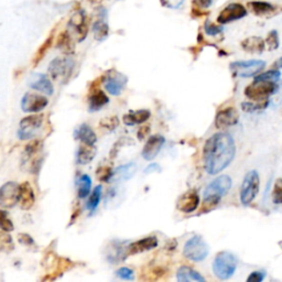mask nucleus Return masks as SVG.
Returning <instances> with one entry per match:
<instances>
[{
    "instance_id": "f257e3e1",
    "label": "nucleus",
    "mask_w": 282,
    "mask_h": 282,
    "mask_svg": "<svg viewBox=\"0 0 282 282\" xmlns=\"http://www.w3.org/2000/svg\"><path fill=\"white\" fill-rule=\"evenodd\" d=\"M236 154L235 140L230 134L218 132L206 140L203 149L204 169L216 176L228 166Z\"/></svg>"
},
{
    "instance_id": "f03ea898",
    "label": "nucleus",
    "mask_w": 282,
    "mask_h": 282,
    "mask_svg": "<svg viewBox=\"0 0 282 282\" xmlns=\"http://www.w3.org/2000/svg\"><path fill=\"white\" fill-rule=\"evenodd\" d=\"M238 266V259L230 252H220L214 259L213 272L220 280H228L234 276Z\"/></svg>"
},
{
    "instance_id": "7ed1b4c3",
    "label": "nucleus",
    "mask_w": 282,
    "mask_h": 282,
    "mask_svg": "<svg viewBox=\"0 0 282 282\" xmlns=\"http://www.w3.org/2000/svg\"><path fill=\"white\" fill-rule=\"evenodd\" d=\"M278 88V85L274 82L254 78V82L246 88L245 95L254 102H264L268 100L269 97L274 95Z\"/></svg>"
},
{
    "instance_id": "20e7f679",
    "label": "nucleus",
    "mask_w": 282,
    "mask_h": 282,
    "mask_svg": "<svg viewBox=\"0 0 282 282\" xmlns=\"http://www.w3.org/2000/svg\"><path fill=\"white\" fill-rule=\"evenodd\" d=\"M210 254V247L202 236H193L186 242L183 248L184 257L191 260V262H203L208 258Z\"/></svg>"
},
{
    "instance_id": "39448f33",
    "label": "nucleus",
    "mask_w": 282,
    "mask_h": 282,
    "mask_svg": "<svg viewBox=\"0 0 282 282\" xmlns=\"http://www.w3.org/2000/svg\"><path fill=\"white\" fill-rule=\"evenodd\" d=\"M260 178L257 171H249L244 178L240 188V202L242 205H249L259 193Z\"/></svg>"
},
{
    "instance_id": "423d86ee",
    "label": "nucleus",
    "mask_w": 282,
    "mask_h": 282,
    "mask_svg": "<svg viewBox=\"0 0 282 282\" xmlns=\"http://www.w3.org/2000/svg\"><path fill=\"white\" fill-rule=\"evenodd\" d=\"M266 68V62L260 60H249V61H237L230 65L232 73L237 78H252Z\"/></svg>"
},
{
    "instance_id": "0eeeda50",
    "label": "nucleus",
    "mask_w": 282,
    "mask_h": 282,
    "mask_svg": "<svg viewBox=\"0 0 282 282\" xmlns=\"http://www.w3.org/2000/svg\"><path fill=\"white\" fill-rule=\"evenodd\" d=\"M74 62L68 58H56L48 65V74L52 80H68L73 72Z\"/></svg>"
},
{
    "instance_id": "6e6552de",
    "label": "nucleus",
    "mask_w": 282,
    "mask_h": 282,
    "mask_svg": "<svg viewBox=\"0 0 282 282\" xmlns=\"http://www.w3.org/2000/svg\"><path fill=\"white\" fill-rule=\"evenodd\" d=\"M43 115H31L24 117L20 122V127L18 130V137L20 140H31L36 138L38 132L43 124Z\"/></svg>"
},
{
    "instance_id": "1a4fd4ad",
    "label": "nucleus",
    "mask_w": 282,
    "mask_h": 282,
    "mask_svg": "<svg viewBox=\"0 0 282 282\" xmlns=\"http://www.w3.org/2000/svg\"><path fill=\"white\" fill-rule=\"evenodd\" d=\"M128 78L116 70H110L104 75V84L106 90L112 96H119L126 88Z\"/></svg>"
},
{
    "instance_id": "9d476101",
    "label": "nucleus",
    "mask_w": 282,
    "mask_h": 282,
    "mask_svg": "<svg viewBox=\"0 0 282 282\" xmlns=\"http://www.w3.org/2000/svg\"><path fill=\"white\" fill-rule=\"evenodd\" d=\"M20 186L16 182H7L0 188V205L4 208H12L19 203Z\"/></svg>"
},
{
    "instance_id": "9b49d317",
    "label": "nucleus",
    "mask_w": 282,
    "mask_h": 282,
    "mask_svg": "<svg viewBox=\"0 0 282 282\" xmlns=\"http://www.w3.org/2000/svg\"><path fill=\"white\" fill-rule=\"evenodd\" d=\"M232 188V178L228 176H220L212 181L205 188L204 196L223 198L230 192Z\"/></svg>"
},
{
    "instance_id": "f8f14e48",
    "label": "nucleus",
    "mask_w": 282,
    "mask_h": 282,
    "mask_svg": "<svg viewBox=\"0 0 282 282\" xmlns=\"http://www.w3.org/2000/svg\"><path fill=\"white\" fill-rule=\"evenodd\" d=\"M48 104V100L42 95L26 93L21 100V110L24 112H39L44 110Z\"/></svg>"
},
{
    "instance_id": "ddd939ff",
    "label": "nucleus",
    "mask_w": 282,
    "mask_h": 282,
    "mask_svg": "<svg viewBox=\"0 0 282 282\" xmlns=\"http://www.w3.org/2000/svg\"><path fill=\"white\" fill-rule=\"evenodd\" d=\"M247 16V9L242 6V4L234 2L230 4L228 6H226L223 10H222L218 18V22L220 24H230L232 21L240 20Z\"/></svg>"
},
{
    "instance_id": "4468645a",
    "label": "nucleus",
    "mask_w": 282,
    "mask_h": 282,
    "mask_svg": "<svg viewBox=\"0 0 282 282\" xmlns=\"http://www.w3.org/2000/svg\"><path fill=\"white\" fill-rule=\"evenodd\" d=\"M200 205V195L196 190H188L183 193L176 200V208L182 213L190 214L198 208Z\"/></svg>"
},
{
    "instance_id": "2eb2a0df",
    "label": "nucleus",
    "mask_w": 282,
    "mask_h": 282,
    "mask_svg": "<svg viewBox=\"0 0 282 282\" xmlns=\"http://www.w3.org/2000/svg\"><path fill=\"white\" fill-rule=\"evenodd\" d=\"M43 149V144L42 141L39 139H36L34 141H30V142L26 146L22 160L24 162L30 161L31 162V170L32 172H36V168L40 166L41 162V156L40 154Z\"/></svg>"
},
{
    "instance_id": "dca6fc26",
    "label": "nucleus",
    "mask_w": 282,
    "mask_h": 282,
    "mask_svg": "<svg viewBox=\"0 0 282 282\" xmlns=\"http://www.w3.org/2000/svg\"><path fill=\"white\" fill-rule=\"evenodd\" d=\"M128 245L129 242L114 240L108 246L107 260L110 264H118L126 259L128 256Z\"/></svg>"
},
{
    "instance_id": "f3484780",
    "label": "nucleus",
    "mask_w": 282,
    "mask_h": 282,
    "mask_svg": "<svg viewBox=\"0 0 282 282\" xmlns=\"http://www.w3.org/2000/svg\"><path fill=\"white\" fill-rule=\"evenodd\" d=\"M240 120V115L234 107H227L218 112L215 117V126L218 129L228 128L235 124Z\"/></svg>"
},
{
    "instance_id": "a211bd4d",
    "label": "nucleus",
    "mask_w": 282,
    "mask_h": 282,
    "mask_svg": "<svg viewBox=\"0 0 282 282\" xmlns=\"http://www.w3.org/2000/svg\"><path fill=\"white\" fill-rule=\"evenodd\" d=\"M166 142V139L161 134H154L147 140L142 149V156L144 160L151 161L159 154L162 147Z\"/></svg>"
},
{
    "instance_id": "6ab92c4d",
    "label": "nucleus",
    "mask_w": 282,
    "mask_h": 282,
    "mask_svg": "<svg viewBox=\"0 0 282 282\" xmlns=\"http://www.w3.org/2000/svg\"><path fill=\"white\" fill-rule=\"evenodd\" d=\"M28 85L32 90L41 92V93L48 96L53 95L54 93V88L51 80L48 78L46 74L34 73L29 78Z\"/></svg>"
},
{
    "instance_id": "aec40b11",
    "label": "nucleus",
    "mask_w": 282,
    "mask_h": 282,
    "mask_svg": "<svg viewBox=\"0 0 282 282\" xmlns=\"http://www.w3.org/2000/svg\"><path fill=\"white\" fill-rule=\"evenodd\" d=\"M156 246H158V240H156V236L144 237L140 240L129 242L128 256H132V254L151 250V249H154Z\"/></svg>"
},
{
    "instance_id": "412c9836",
    "label": "nucleus",
    "mask_w": 282,
    "mask_h": 282,
    "mask_svg": "<svg viewBox=\"0 0 282 282\" xmlns=\"http://www.w3.org/2000/svg\"><path fill=\"white\" fill-rule=\"evenodd\" d=\"M70 26L78 34V40L82 42L85 40L86 36L88 32V26L86 22V16L84 12H78L72 16V18L70 20Z\"/></svg>"
},
{
    "instance_id": "4be33fe9",
    "label": "nucleus",
    "mask_w": 282,
    "mask_h": 282,
    "mask_svg": "<svg viewBox=\"0 0 282 282\" xmlns=\"http://www.w3.org/2000/svg\"><path fill=\"white\" fill-rule=\"evenodd\" d=\"M36 203V194L29 182H24L20 186L19 204L20 208L24 210H29Z\"/></svg>"
},
{
    "instance_id": "5701e85b",
    "label": "nucleus",
    "mask_w": 282,
    "mask_h": 282,
    "mask_svg": "<svg viewBox=\"0 0 282 282\" xmlns=\"http://www.w3.org/2000/svg\"><path fill=\"white\" fill-rule=\"evenodd\" d=\"M53 264H56L54 266V270L51 274H48V276H44L42 280H44V281L56 280L58 278V276H63L64 272H66V271L70 270L75 266V264L72 262V260L64 258V257H58L56 259V262H54Z\"/></svg>"
},
{
    "instance_id": "b1692460",
    "label": "nucleus",
    "mask_w": 282,
    "mask_h": 282,
    "mask_svg": "<svg viewBox=\"0 0 282 282\" xmlns=\"http://www.w3.org/2000/svg\"><path fill=\"white\" fill-rule=\"evenodd\" d=\"M151 116V112L148 110H130L126 115H124V124L127 126H134V124H144L148 120Z\"/></svg>"
},
{
    "instance_id": "393cba45",
    "label": "nucleus",
    "mask_w": 282,
    "mask_h": 282,
    "mask_svg": "<svg viewBox=\"0 0 282 282\" xmlns=\"http://www.w3.org/2000/svg\"><path fill=\"white\" fill-rule=\"evenodd\" d=\"M90 94L88 97V107L90 112H97L102 110V108L106 104H108V102H110L108 96L100 88L93 92H90Z\"/></svg>"
},
{
    "instance_id": "a878e982",
    "label": "nucleus",
    "mask_w": 282,
    "mask_h": 282,
    "mask_svg": "<svg viewBox=\"0 0 282 282\" xmlns=\"http://www.w3.org/2000/svg\"><path fill=\"white\" fill-rule=\"evenodd\" d=\"M74 137L76 140L82 141L83 144H95L97 141L96 134L88 124H80V126L75 130Z\"/></svg>"
},
{
    "instance_id": "bb28decb",
    "label": "nucleus",
    "mask_w": 282,
    "mask_h": 282,
    "mask_svg": "<svg viewBox=\"0 0 282 282\" xmlns=\"http://www.w3.org/2000/svg\"><path fill=\"white\" fill-rule=\"evenodd\" d=\"M176 279L178 282H188V281H196V282H205V278L198 272L196 270L192 269L188 266H182L178 268L176 272Z\"/></svg>"
},
{
    "instance_id": "cd10ccee",
    "label": "nucleus",
    "mask_w": 282,
    "mask_h": 282,
    "mask_svg": "<svg viewBox=\"0 0 282 282\" xmlns=\"http://www.w3.org/2000/svg\"><path fill=\"white\" fill-rule=\"evenodd\" d=\"M242 48L248 53L260 54L264 51L266 42L260 36H250L242 42Z\"/></svg>"
},
{
    "instance_id": "c85d7f7f",
    "label": "nucleus",
    "mask_w": 282,
    "mask_h": 282,
    "mask_svg": "<svg viewBox=\"0 0 282 282\" xmlns=\"http://www.w3.org/2000/svg\"><path fill=\"white\" fill-rule=\"evenodd\" d=\"M97 150L94 144H83L78 151V162L80 164H88L94 160Z\"/></svg>"
},
{
    "instance_id": "c756f323",
    "label": "nucleus",
    "mask_w": 282,
    "mask_h": 282,
    "mask_svg": "<svg viewBox=\"0 0 282 282\" xmlns=\"http://www.w3.org/2000/svg\"><path fill=\"white\" fill-rule=\"evenodd\" d=\"M136 170H137L136 164H134V162H130V164L118 166L117 169L114 171V174L112 178H115V180H120V181L129 180V178H132L134 176Z\"/></svg>"
},
{
    "instance_id": "7c9ffc66",
    "label": "nucleus",
    "mask_w": 282,
    "mask_h": 282,
    "mask_svg": "<svg viewBox=\"0 0 282 282\" xmlns=\"http://www.w3.org/2000/svg\"><path fill=\"white\" fill-rule=\"evenodd\" d=\"M249 8H250L252 12L257 14V16H267L271 14L276 12V7L274 4H271L269 2H252L248 4Z\"/></svg>"
},
{
    "instance_id": "2f4dec72",
    "label": "nucleus",
    "mask_w": 282,
    "mask_h": 282,
    "mask_svg": "<svg viewBox=\"0 0 282 282\" xmlns=\"http://www.w3.org/2000/svg\"><path fill=\"white\" fill-rule=\"evenodd\" d=\"M56 46L65 54H70L74 52V42L72 40V36H70L68 31L60 34Z\"/></svg>"
},
{
    "instance_id": "473e14b6",
    "label": "nucleus",
    "mask_w": 282,
    "mask_h": 282,
    "mask_svg": "<svg viewBox=\"0 0 282 282\" xmlns=\"http://www.w3.org/2000/svg\"><path fill=\"white\" fill-rule=\"evenodd\" d=\"M78 194L80 198H85L88 196V194L90 193V188H92V180L90 176L88 174H83L78 178Z\"/></svg>"
},
{
    "instance_id": "72a5a7b5",
    "label": "nucleus",
    "mask_w": 282,
    "mask_h": 282,
    "mask_svg": "<svg viewBox=\"0 0 282 282\" xmlns=\"http://www.w3.org/2000/svg\"><path fill=\"white\" fill-rule=\"evenodd\" d=\"M52 44H53V36H50L44 41V43H43V44L39 48V50L36 52V56L34 60H32V65H34V68H36V65L42 61V58L46 56V54L48 53V50H50Z\"/></svg>"
},
{
    "instance_id": "f704fd0d",
    "label": "nucleus",
    "mask_w": 282,
    "mask_h": 282,
    "mask_svg": "<svg viewBox=\"0 0 282 282\" xmlns=\"http://www.w3.org/2000/svg\"><path fill=\"white\" fill-rule=\"evenodd\" d=\"M220 200H222V198H218V196H204L202 206H200V214L210 213V212L215 210L220 203Z\"/></svg>"
},
{
    "instance_id": "c9c22d12",
    "label": "nucleus",
    "mask_w": 282,
    "mask_h": 282,
    "mask_svg": "<svg viewBox=\"0 0 282 282\" xmlns=\"http://www.w3.org/2000/svg\"><path fill=\"white\" fill-rule=\"evenodd\" d=\"M108 24L102 20L96 21L94 26H93V32H94V38L97 41H104L108 36Z\"/></svg>"
},
{
    "instance_id": "e433bc0d",
    "label": "nucleus",
    "mask_w": 282,
    "mask_h": 282,
    "mask_svg": "<svg viewBox=\"0 0 282 282\" xmlns=\"http://www.w3.org/2000/svg\"><path fill=\"white\" fill-rule=\"evenodd\" d=\"M102 186H97L94 190L93 192L90 193V198L88 200V208L93 213L95 212V210L98 208L100 202L102 200Z\"/></svg>"
},
{
    "instance_id": "4c0bfd02",
    "label": "nucleus",
    "mask_w": 282,
    "mask_h": 282,
    "mask_svg": "<svg viewBox=\"0 0 282 282\" xmlns=\"http://www.w3.org/2000/svg\"><path fill=\"white\" fill-rule=\"evenodd\" d=\"M168 274V270L161 266H156V267H154L149 269V271L144 272L146 276H142L144 280H148V281H156V280H160L164 278V276Z\"/></svg>"
},
{
    "instance_id": "58836bf2",
    "label": "nucleus",
    "mask_w": 282,
    "mask_h": 282,
    "mask_svg": "<svg viewBox=\"0 0 282 282\" xmlns=\"http://www.w3.org/2000/svg\"><path fill=\"white\" fill-rule=\"evenodd\" d=\"M132 144H134V140L130 139V138H127V137L118 139L115 142V144L112 146V148L110 152V159H116L118 154H119V151H120L124 147H126V146H130Z\"/></svg>"
},
{
    "instance_id": "ea45409f",
    "label": "nucleus",
    "mask_w": 282,
    "mask_h": 282,
    "mask_svg": "<svg viewBox=\"0 0 282 282\" xmlns=\"http://www.w3.org/2000/svg\"><path fill=\"white\" fill-rule=\"evenodd\" d=\"M114 170L110 166H100L98 169L96 170V178H98L100 182H108L112 178Z\"/></svg>"
},
{
    "instance_id": "a19ab883",
    "label": "nucleus",
    "mask_w": 282,
    "mask_h": 282,
    "mask_svg": "<svg viewBox=\"0 0 282 282\" xmlns=\"http://www.w3.org/2000/svg\"><path fill=\"white\" fill-rule=\"evenodd\" d=\"M0 247H2V250L4 252H12L14 249V244L12 240V237L9 234H6V232H2V236H0Z\"/></svg>"
},
{
    "instance_id": "79ce46f5",
    "label": "nucleus",
    "mask_w": 282,
    "mask_h": 282,
    "mask_svg": "<svg viewBox=\"0 0 282 282\" xmlns=\"http://www.w3.org/2000/svg\"><path fill=\"white\" fill-rule=\"evenodd\" d=\"M100 126L108 132H114L119 126V119L117 116H110L100 119Z\"/></svg>"
},
{
    "instance_id": "37998d69",
    "label": "nucleus",
    "mask_w": 282,
    "mask_h": 282,
    "mask_svg": "<svg viewBox=\"0 0 282 282\" xmlns=\"http://www.w3.org/2000/svg\"><path fill=\"white\" fill-rule=\"evenodd\" d=\"M268 105H269V102L268 100L257 102V104H252V102H242V108L244 112H258V110H264V108H267Z\"/></svg>"
},
{
    "instance_id": "c03bdc74",
    "label": "nucleus",
    "mask_w": 282,
    "mask_h": 282,
    "mask_svg": "<svg viewBox=\"0 0 282 282\" xmlns=\"http://www.w3.org/2000/svg\"><path fill=\"white\" fill-rule=\"evenodd\" d=\"M280 76H281V73H280L279 70H268V72H264V73L257 75V76L254 78L270 80V82L276 83L280 80Z\"/></svg>"
},
{
    "instance_id": "a18cd8bd",
    "label": "nucleus",
    "mask_w": 282,
    "mask_h": 282,
    "mask_svg": "<svg viewBox=\"0 0 282 282\" xmlns=\"http://www.w3.org/2000/svg\"><path fill=\"white\" fill-rule=\"evenodd\" d=\"M0 226H2V232H12L14 228L12 222L10 220L9 216L6 213V210H4L0 212Z\"/></svg>"
},
{
    "instance_id": "49530a36",
    "label": "nucleus",
    "mask_w": 282,
    "mask_h": 282,
    "mask_svg": "<svg viewBox=\"0 0 282 282\" xmlns=\"http://www.w3.org/2000/svg\"><path fill=\"white\" fill-rule=\"evenodd\" d=\"M266 46H268V50L270 51H274L279 48V36L276 30H272L268 34L267 40H266Z\"/></svg>"
},
{
    "instance_id": "de8ad7c7",
    "label": "nucleus",
    "mask_w": 282,
    "mask_h": 282,
    "mask_svg": "<svg viewBox=\"0 0 282 282\" xmlns=\"http://www.w3.org/2000/svg\"><path fill=\"white\" fill-rule=\"evenodd\" d=\"M272 200L274 204H282V178H279V180H276L274 183Z\"/></svg>"
},
{
    "instance_id": "09e8293b",
    "label": "nucleus",
    "mask_w": 282,
    "mask_h": 282,
    "mask_svg": "<svg viewBox=\"0 0 282 282\" xmlns=\"http://www.w3.org/2000/svg\"><path fill=\"white\" fill-rule=\"evenodd\" d=\"M116 276L122 280H134V271L127 267H122L116 270Z\"/></svg>"
},
{
    "instance_id": "8fccbe9b",
    "label": "nucleus",
    "mask_w": 282,
    "mask_h": 282,
    "mask_svg": "<svg viewBox=\"0 0 282 282\" xmlns=\"http://www.w3.org/2000/svg\"><path fill=\"white\" fill-rule=\"evenodd\" d=\"M204 29L206 31V34H210V36H216V34H220L222 31H223V28H222V26H215L213 24L208 22V21H206Z\"/></svg>"
},
{
    "instance_id": "3c124183",
    "label": "nucleus",
    "mask_w": 282,
    "mask_h": 282,
    "mask_svg": "<svg viewBox=\"0 0 282 282\" xmlns=\"http://www.w3.org/2000/svg\"><path fill=\"white\" fill-rule=\"evenodd\" d=\"M266 276L264 271H254L247 278L248 282H262Z\"/></svg>"
},
{
    "instance_id": "603ef678",
    "label": "nucleus",
    "mask_w": 282,
    "mask_h": 282,
    "mask_svg": "<svg viewBox=\"0 0 282 282\" xmlns=\"http://www.w3.org/2000/svg\"><path fill=\"white\" fill-rule=\"evenodd\" d=\"M18 240L24 246H34V238H32L29 234H24V232L22 234H19Z\"/></svg>"
},
{
    "instance_id": "864d4df0",
    "label": "nucleus",
    "mask_w": 282,
    "mask_h": 282,
    "mask_svg": "<svg viewBox=\"0 0 282 282\" xmlns=\"http://www.w3.org/2000/svg\"><path fill=\"white\" fill-rule=\"evenodd\" d=\"M162 2L164 4V6L171 9H178L182 7L184 0H162Z\"/></svg>"
},
{
    "instance_id": "5fc2aeb1",
    "label": "nucleus",
    "mask_w": 282,
    "mask_h": 282,
    "mask_svg": "<svg viewBox=\"0 0 282 282\" xmlns=\"http://www.w3.org/2000/svg\"><path fill=\"white\" fill-rule=\"evenodd\" d=\"M150 132H151V129L149 126H141V128L138 130V134H137L138 139L144 140L150 134Z\"/></svg>"
},
{
    "instance_id": "6e6d98bb",
    "label": "nucleus",
    "mask_w": 282,
    "mask_h": 282,
    "mask_svg": "<svg viewBox=\"0 0 282 282\" xmlns=\"http://www.w3.org/2000/svg\"><path fill=\"white\" fill-rule=\"evenodd\" d=\"M212 4H213V0H193V4L200 9L208 8Z\"/></svg>"
},
{
    "instance_id": "4d7b16f0",
    "label": "nucleus",
    "mask_w": 282,
    "mask_h": 282,
    "mask_svg": "<svg viewBox=\"0 0 282 282\" xmlns=\"http://www.w3.org/2000/svg\"><path fill=\"white\" fill-rule=\"evenodd\" d=\"M160 171H161L160 166L156 164H150V166H148L147 168H146L144 173H146V174H150V173L160 172Z\"/></svg>"
},
{
    "instance_id": "13d9d810",
    "label": "nucleus",
    "mask_w": 282,
    "mask_h": 282,
    "mask_svg": "<svg viewBox=\"0 0 282 282\" xmlns=\"http://www.w3.org/2000/svg\"><path fill=\"white\" fill-rule=\"evenodd\" d=\"M78 215H80V206H78V208H75V210H74V214H73V216H72V218H70V220H72V222H70V224H73V223H74L75 220L78 218Z\"/></svg>"
},
{
    "instance_id": "bf43d9fd",
    "label": "nucleus",
    "mask_w": 282,
    "mask_h": 282,
    "mask_svg": "<svg viewBox=\"0 0 282 282\" xmlns=\"http://www.w3.org/2000/svg\"><path fill=\"white\" fill-rule=\"evenodd\" d=\"M274 66L276 68H278V70L282 68V58H280L276 60V63L274 64Z\"/></svg>"
}]
</instances>
